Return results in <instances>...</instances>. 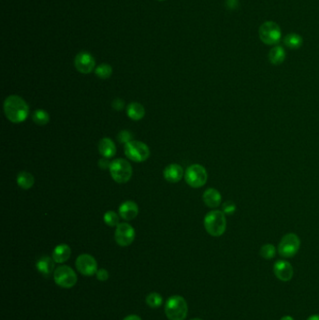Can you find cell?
I'll use <instances>...</instances> for the list:
<instances>
[{"label":"cell","mask_w":319,"mask_h":320,"mask_svg":"<svg viewBox=\"0 0 319 320\" xmlns=\"http://www.w3.org/2000/svg\"><path fill=\"white\" fill-rule=\"evenodd\" d=\"M4 113L8 120L14 124H19L28 117L29 107L21 97L10 95L4 101Z\"/></svg>","instance_id":"1"},{"label":"cell","mask_w":319,"mask_h":320,"mask_svg":"<svg viewBox=\"0 0 319 320\" xmlns=\"http://www.w3.org/2000/svg\"><path fill=\"white\" fill-rule=\"evenodd\" d=\"M204 228L208 233L213 237L222 236L227 229L226 214L222 211L213 210L205 215Z\"/></svg>","instance_id":"2"},{"label":"cell","mask_w":319,"mask_h":320,"mask_svg":"<svg viewBox=\"0 0 319 320\" xmlns=\"http://www.w3.org/2000/svg\"><path fill=\"white\" fill-rule=\"evenodd\" d=\"M188 306L183 297H170L165 303V314L169 320H184L187 316Z\"/></svg>","instance_id":"3"},{"label":"cell","mask_w":319,"mask_h":320,"mask_svg":"<svg viewBox=\"0 0 319 320\" xmlns=\"http://www.w3.org/2000/svg\"><path fill=\"white\" fill-rule=\"evenodd\" d=\"M109 170L112 179L118 184H125L132 177V167L127 160L123 158L112 161Z\"/></svg>","instance_id":"4"},{"label":"cell","mask_w":319,"mask_h":320,"mask_svg":"<svg viewBox=\"0 0 319 320\" xmlns=\"http://www.w3.org/2000/svg\"><path fill=\"white\" fill-rule=\"evenodd\" d=\"M260 41L267 45H276L282 38V30L279 24L272 21H267L260 25L259 29Z\"/></svg>","instance_id":"5"},{"label":"cell","mask_w":319,"mask_h":320,"mask_svg":"<svg viewBox=\"0 0 319 320\" xmlns=\"http://www.w3.org/2000/svg\"><path fill=\"white\" fill-rule=\"evenodd\" d=\"M124 154L129 159L137 163L144 162L150 156V149L144 142L131 141L124 144Z\"/></svg>","instance_id":"6"},{"label":"cell","mask_w":319,"mask_h":320,"mask_svg":"<svg viewBox=\"0 0 319 320\" xmlns=\"http://www.w3.org/2000/svg\"><path fill=\"white\" fill-rule=\"evenodd\" d=\"M184 180L191 187L200 188L207 183V171L200 164H193L184 172Z\"/></svg>","instance_id":"7"},{"label":"cell","mask_w":319,"mask_h":320,"mask_svg":"<svg viewBox=\"0 0 319 320\" xmlns=\"http://www.w3.org/2000/svg\"><path fill=\"white\" fill-rule=\"evenodd\" d=\"M301 247V240L295 233H288L281 239L278 245V253L283 258H293Z\"/></svg>","instance_id":"8"},{"label":"cell","mask_w":319,"mask_h":320,"mask_svg":"<svg viewBox=\"0 0 319 320\" xmlns=\"http://www.w3.org/2000/svg\"><path fill=\"white\" fill-rule=\"evenodd\" d=\"M53 279L55 284L63 289H71L77 283V275L74 270L67 265L59 266L54 270Z\"/></svg>","instance_id":"9"},{"label":"cell","mask_w":319,"mask_h":320,"mask_svg":"<svg viewBox=\"0 0 319 320\" xmlns=\"http://www.w3.org/2000/svg\"><path fill=\"white\" fill-rule=\"evenodd\" d=\"M136 232L129 223H120L115 230V242L122 247L129 246L134 242Z\"/></svg>","instance_id":"10"},{"label":"cell","mask_w":319,"mask_h":320,"mask_svg":"<svg viewBox=\"0 0 319 320\" xmlns=\"http://www.w3.org/2000/svg\"><path fill=\"white\" fill-rule=\"evenodd\" d=\"M76 268L84 276H92L98 272V262L93 255L82 254L76 260Z\"/></svg>","instance_id":"11"},{"label":"cell","mask_w":319,"mask_h":320,"mask_svg":"<svg viewBox=\"0 0 319 320\" xmlns=\"http://www.w3.org/2000/svg\"><path fill=\"white\" fill-rule=\"evenodd\" d=\"M74 66L79 72L83 74H89L95 70V58L87 52H82L76 55L74 59Z\"/></svg>","instance_id":"12"},{"label":"cell","mask_w":319,"mask_h":320,"mask_svg":"<svg viewBox=\"0 0 319 320\" xmlns=\"http://www.w3.org/2000/svg\"><path fill=\"white\" fill-rule=\"evenodd\" d=\"M273 273L279 280L288 282L293 277V267L289 261H277L273 265Z\"/></svg>","instance_id":"13"},{"label":"cell","mask_w":319,"mask_h":320,"mask_svg":"<svg viewBox=\"0 0 319 320\" xmlns=\"http://www.w3.org/2000/svg\"><path fill=\"white\" fill-rule=\"evenodd\" d=\"M119 215L126 221H130L136 218L139 213V207L136 202L132 201H126L123 202L118 209Z\"/></svg>","instance_id":"14"},{"label":"cell","mask_w":319,"mask_h":320,"mask_svg":"<svg viewBox=\"0 0 319 320\" xmlns=\"http://www.w3.org/2000/svg\"><path fill=\"white\" fill-rule=\"evenodd\" d=\"M163 175L169 183H173V184L180 182L182 178L184 176L183 168L178 164H171L166 167L163 172Z\"/></svg>","instance_id":"15"},{"label":"cell","mask_w":319,"mask_h":320,"mask_svg":"<svg viewBox=\"0 0 319 320\" xmlns=\"http://www.w3.org/2000/svg\"><path fill=\"white\" fill-rule=\"evenodd\" d=\"M202 200L206 206L214 209L221 205L222 196L218 190L215 188H208L204 191L202 195Z\"/></svg>","instance_id":"16"},{"label":"cell","mask_w":319,"mask_h":320,"mask_svg":"<svg viewBox=\"0 0 319 320\" xmlns=\"http://www.w3.org/2000/svg\"><path fill=\"white\" fill-rule=\"evenodd\" d=\"M99 151L105 158H112L116 154L115 143L110 138H103L99 142Z\"/></svg>","instance_id":"17"},{"label":"cell","mask_w":319,"mask_h":320,"mask_svg":"<svg viewBox=\"0 0 319 320\" xmlns=\"http://www.w3.org/2000/svg\"><path fill=\"white\" fill-rule=\"evenodd\" d=\"M36 268L40 273H42V275L47 277L53 273V269H54V261L53 258L44 255L38 260L36 263Z\"/></svg>","instance_id":"18"},{"label":"cell","mask_w":319,"mask_h":320,"mask_svg":"<svg viewBox=\"0 0 319 320\" xmlns=\"http://www.w3.org/2000/svg\"><path fill=\"white\" fill-rule=\"evenodd\" d=\"M71 247L68 244L62 243L53 249L52 258L55 263H64L71 258Z\"/></svg>","instance_id":"19"},{"label":"cell","mask_w":319,"mask_h":320,"mask_svg":"<svg viewBox=\"0 0 319 320\" xmlns=\"http://www.w3.org/2000/svg\"><path fill=\"white\" fill-rule=\"evenodd\" d=\"M285 57H286V53H285L284 47L280 45H275L274 47L271 49L269 53V61L272 65L279 66L283 64Z\"/></svg>","instance_id":"20"},{"label":"cell","mask_w":319,"mask_h":320,"mask_svg":"<svg viewBox=\"0 0 319 320\" xmlns=\"http://www.w3.org/2000/svg\"><path fill=\"white\" fill-rule=\"evenodd\" d=\"M126 114L131 120L139 121L144 117L145 110L142 104L138 102H131L126 108Z\"/></svg>","instance_id":"21"},{"label":"cell","mask_w":319,"mask_h":320,"mask_svg":"<svg viewBox=\"0 0 319 320\" xmlns=\"http://www.w3.org/2000/svg\"><path fill=\"white\" fill-rule=\"evenodd\" d=\"M17 184L22 189H30L35 183V178L34 176L27 172H19V174L16 178Z\"/></svg>","instance_id":"22"},{"label":"cell","mask_w":319,"mask_h":320,"mask_svg":"<svg viewBox=\"0 0 319 320\" xmlns=\"http://www.w3.org/2000/svg\"><path fill=\"white\" fill-rule=\"evenodd\" d=\"M284 44L286 47L292 49V50H297L299 48H301L303 44V39L301 35L297 34V33H290L288 34L284 38Z\"/></svg>","instance_id":"23"},{"label":"cell","mask_w":319,"mask_h":320,"mask_svg":"<svg viewBox=\"0 0 319 320\" xmlns=\"http://www.w3.org/2000/svg\"><path fill=\"white\" fill-rule=\"evenodd\" d=\"M32 119L34 121V123L38 125H45L50 122V115L49 113L42 110V109H39V110H36L35 112L32 114Z\"/></svg>","instance_id":"24"},{"label":"cell","mask_w":319,"mask_h":320,"mask_svg":"<svg viewBox=\"0 0 319 320\" xmlns=\"http://www.w3.org/2000/svg\"><path fill=\"white\" fill-rule=\"evenodd\" d=\"M146 303L151 308H158L163 303V298L156 292H152L146 297Z\"/></svg>","instance_id":"25"},{"label":"cell","mask_w":319,"mask_h":320,"mask_svg":"<svg viewBox=\"0 0 319 320\" xmlns=\"http://www.w3.org/2000/svg\"><path fill=\"white\" fill-rule=\"evenodd\" d=\"M276 254V248L272 243H266L260 248V255L265 260H272Z\"/></svg>","instance_id":"26"},{"label":"cell","mask_w":319,"mask_h":320,"mask_svg":"<svg viewBox=\"0 0 319 320\" xmlns=\"http://www.w3.org/2000/svg\"><path fill=\"white\" fill-rule=\"evenodd\" d=\"M95 74L101 79H108L112 74V68L109 64H101L95 68Z\"/></svg>","instance_id":"27"},{"label":"cell","mask_w":319,"mask_h":320,"mask_svg":"<svg viewBox=\"0 0 319 320\" xmlns=\"http://www.w3.org/2000/svg\"><path fill=\"white\" fill-rule=\"evenodd\" d=\"M103 220L105 222V224L109 227H117L120 224L119 223V215L113 211H108L103 216Z\"/></svg>","instance_id":"28"},{"label":"cell","mask_w":319,"mask_h":320,"mask_svg":"<svg viewBox=\"0 0 319 320\" xmlns=\"http://www.w3.org/2000/svg\"><path fill=\"white\" fill-rule=\"evenodd\" d=\"M237 206L236 203L232 201H227L222 204V212L225 214L231 215L236 212Z\"/></svg>","instance_id":"29"},{"label":"cell","mask_w":319,"mask_h":320,"mask_svg":"<svg viewBox=\"0 0 319 320\" xmlns=\"http://www.w3.org/2000/svg\"><path fill=\"white\" fill-rule=\"evenodd\" d=\"M132 138H133V135H132V133L130 131H123L119 133L118 136H117V140H118L119 142H122V143L126 144L127 142L132 141Z\"/></svg>","instance_id":"30"},{"label":"cell","mask_w":319,"mask_h":320,"mask_svg":"<svg viewBox=\"0 0 319 320\" xmlns=\"http://www.w3.org/2000/svg\"><path fill=\"white\" fill-rule=\"evenodd\" d=\"M95 275H97L98 280H100L101 282H104V281H107L109 279V272L107 271L106 269L98 270Z\"/></svg>","instance_id":"31"},{"label":"cell","mask_w":319,"mask_h":320,"mask_svg":"<svg viewBox=\"0 0 319 320\" xmlns=\"http://www.w3.org/2000/svg\"><path fill=\"white\" fill-rule=\"evenodd\" d=\"M112 106L115 111H122L124 108V101L122 99H115L112 101Z\"/></svg>","instance_id":"32"},{"label":"cell","mask_w":319,"mask_h":320,"mask_svg":"<svg viewBox=\"0 0 319 320\" xmlns=\"http://www.w3.org/2000/svg\"><path fill=\"white\" fill-rule=\"evenodd\" d=\"M99 166L101 168V170H106V169H110V166H111V162L108 160V158H105V157H103V158H101L100 161H99Z\"/></svg>","instance_id":"33"},{"label":"cell","mask_w":319,"mask_h":320,"mask_svg":"<svg viewBox=\"0 0 319 320\" xmlns=\"http://www.w3.org/2000/svg\"><path fill=\"white\" fill-rule=\"evenodd\" d=\"M123 320H142L139 315L137 314H130L127 316H125Z\"/></svg>","instance_id":"34"},{"label":"cell","mask_w":319,"mask_h":320,"mask_svg":"<svg viewBox=\"0 0 319 320\" xmlns=\"http://www.w3.org/2000/svg\"><path fill=\"white\" fill-rule=\"evenodd\" d=\"M307 320H319V314H313L308 317Z\"/></svg>","instance_id":"35"},{"label":"cell","mask_w":319,"mask_h":320,"mask_svg":"<svg viewBox=\"0 0 319 320\" xmlns=\"http://www.w3.org/2000/svg\"><path fill=\"white\" fill-rule=\"evenodd\" d=\"M280 320H294V318L292 316H290V315H285V316L282 317Z\"/></svg>","instance_id":"36"},{"label":"cell","mask_w":319,"mask_h":320,"mask_svg":"<svg viewBox=\"0 0 319 320\" xmlns=\"http://www.w3.org/2000/svg\"><path fill=\"white\" fill-rule=\"evenodd\" d=\"M191 320H202V319H201V318H193V319H191Z\"/></svg>","instance_id":"37"},{"label":"cell","mask_w":319,"mask_h":320,"mask_svg":"<svg viewBox=\"0 0 319 320\" xmlns=\"http://www.w3.org/2000/svg\"><path fill=\"white\" fill-rule=\"evenodd\" d=\"M158 1H163V0H158Z\"/></svg>","instance_id":"38"}]
</instances>
